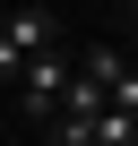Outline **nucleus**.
<instances>
[{
  "label": "nucleus",
  "mask_w": 138,
  "mask_h": 146,
  "mask_svg": "<svg viewBox=\"0 0 138 146\" xmlns=\"http://www.w3.org/2000/svg\"><path fill=\"white\" fill-rule=\"evenodd\" d=\"M43 9H52V0H43Z\"/></svg>",
  "instance_id": "nucleus-4"
},
{
  "label": "nucleus",
  "mask_w": 138,
  "mask_h": 146,
  "mask_svg": "<svg viewBox=\"0 0 138 146\" xmlns=\"http://www.w3.org/2000/svg\"><path fill=\"white\" fill-rule=\"evenodd\" d=\"M86 146H138V120H129V112H104V120L86 129Z\"/></svg>",
  "instance_id": "nucleus-2"
},
{
  "label": "nucleus",
  "mask_w": 138,
  "mask_h": 146,
  "mask_svg": "<svg viewBox=\"0 0 138 146\" xmlns=\"http://www.w3.org/2000/svg\"><path fill=\"white\" fill-rule=\"evenodd\" d=\"M52 43H60V26H52V9H43V0L9 9V17H0V78H17V69H26V60H43Z\"/></svg>",
  "instance_id": "nucleus-1"
},
{
  "label": "nucleus",
  "mask_w": 138,
  "mask_h": 146,
  "mask_svg": "<svg viewBox=\"0 0 138 146\" xmlns=\"http://www.w3.org/2000/svg\"><path fill=\"white\" fill-rule=\"evenodd\" d=\"M112 112H129V120H138V60H129V78L112 86Z\"/></svg>",
  "instance_id": "nucleus-3"
}]
</instances>
